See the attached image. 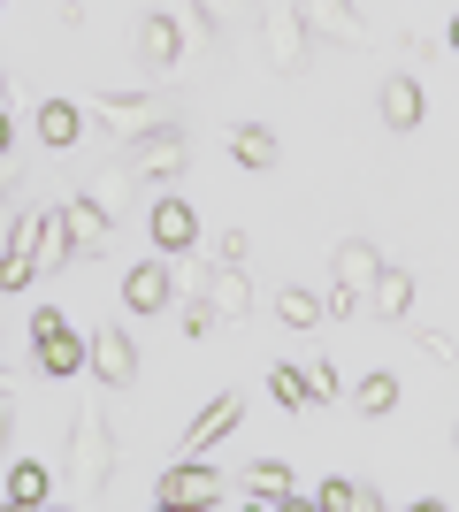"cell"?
<instances>
[{"instance_id": "1", "label": "cell", "mask_w": 459, "mask_h": 512, "mask_svg": "<svg viewBox=\"0 0 459 512\" xmlns=\"http://www.w3.org/2000/svg\"><path fill=\"white\" fill-rule=\"evenodd\" d=\"M115 467H123V451H115V428L100 406H77V421H69V490L100 497L115 482Z\"/></svg>"}, {"instance_id": "2", "label": "cell", "mask_w": 459, "mask_h": 512, "mask_svg": "<svg viewBox=\"0 0 459 512\" xmlns=\"http://www.w3.org/2000/svg\"><path fill=\"white\" fill-rule=\"evenodd\" d=\"M253 31H261L276 77H306V62H314V31H306L299 0H261V8H253Z\"/></svg>"}, {"instance_id": "3", "label": "cell", "mask_w": 459, "mask_h": 512, "mask_svg": "<svg viewBox=\"0 0 459 512\" xmlns=\"http://www.w3.org/2000/svg\"><path fill=\"white\" fill-rule=\"evenodd\" d=\"M169 115H176V100H161V92H100V100L85 107V123H100L115 146H131V138L161 130Z\"/></svg>"}, {"instance_id": "4", "label": "cell", "mask_w": 459, "mask_h": 512, "mask_svg": "<svg viewBox=\"0 0 459 512\" xmlns=\"http://www.w3.org/2000/svg\"><path fill=\"white\" fill-rule=\"evenodd\" d=\"M123 169H131L138 184H176V176L192 169V130L161 123V130H146V138H131V146H123Z\"/></svg>"}, {"instance_id": "5", "label": "cell", "mask_w": 459, "mask_h": 512, "mask_svg": "<svg viewBox=\"0 0 459 512\" xmlns=\"http://www.w3.org/2000/svg\"><path fill=\"white\" fill-rule=\"evenodd\" d=\"M31 352H39V367L54 375V383L85 375V337L62 321V306H39V314H31Z\"/></svg>"}, {"instance_id": "6", "label": "cell", "mask_w": 459, "mask_h": 512, "mask_svg": "<svg viewBox=\"0 0 459 512\" xmlns=\"http://www.w3.org/2000/svg\"><path fill=\"white\" fill-rule=\"evenodd\" d=\"M39 230H46V207H23L8 245H0V299H16V291L39 283Z\"/></svg>"}, {"instance_id": "7", "label": "cell", "mask_w": 459, "mask_h": 512, "mask_svg": "<svg viewBox=\"0 0 459 512\" xmlns=\"http://www.w3.org/2000/svg\"><path fill=\"white\" fill-rule=\"evenodd\" d=\"M222 482H230V474L199 467V451H184V459L153 482V505H169V512H176V505H230V490H222Z\"/></svg>"}, {"instance_id": "8", "label": "cell", "mask_w": 459, "mask_h": 512, "mask_svg": "<svg viewBox=\"0 0 459 512\" xmlns=\"http://www.w3.org/2000/svg\"><path fill=\"white\" fill-rule=\"evenodd\" d=\"M146 237H153V253H161V260H192V245H199V214H192V199L161 192V199L146 207Z\"/></svg>"}, {"instance_id": "9", "label": "cell", "mask_w": 459, "mask_h": 512, "mask_svg": "<svg viewBox=\"0 0 459 512\" xmlns=\"http://www.w3.org/2000/svg\"><path fill=\"white\" fill-rule=\"evenodd\" d=\"M85 367L100 390H131L138 383V344L123 337V329H92L85 337Z\"/></svg>"}, {"instance_id": "10", "label": "cell", "mask_w": 459, "mask_h": 512, "mask_svg": "<svg viewBox=\"0 0 459 512\" xmlns=\"http://www.w3.org/2000/svg\"><path fill=\"white\" fill-rule=\"evenodd\" d=\"M245 497L268 505V512H306L314 505V490H299V474H291L284 459H253V467H245Z\"/></svg>"}, {"instance_id": "11", "label": "cell", "mask_w": 459, "mask_h": 512, "mask_svg": "<svg viewBox=\"0 0 459 512\" xmlns=\"http://www.w3.org/2000/svg\"><path fill=\"white\" fill-rule=\"evenodd\" d=\"M138 62L161 69V77H176V69L192 62V46H184V23H176L169 8H153V16L138 23Z\"/></svg>"}, {"instance_id": "12", "label": "cell", "mask_w": 459, "mask_h": 512, "mask_svg": "<svg viewBox=\"0 0 459 512\" xmlns=\"http://www.w3.org/2000/svg\"><path fill=\"white\" fill-rule=\"evenodd\" d=\"M123 306H131V314H169L176 306V260H138L131 276H123Z\"/></svg>"}, {"instance_id": "13", "label": "cell", "mask_w": 459, "mask_h": 512, "mask_svg": "<svg viewBox=\"0 0 459 512\" xmlns=\"http://www.w3.org/2000/svg\"><path fill=\"white\" fill-rule=\"evenodd\" d=\"M299 16H306V31L329 39V46H368V16H360L352 0H299Z\"/></svg>"}, {"instance_id": "14", "label": "cell", "mask_w": 459, "mask_h": 512, "mask_svg": "<svg viewBox=\"0 0 459 512\" xmlns=\"http://www.w3.org/2000/svg\"><path fill=\"white\" fill-rule=\"evenodd\" d=\"M421 77L414 69H398V77H383V92H375V115H383V130H398V138H406V130H421Z\"/></svg>"}, {"instance_id": "15", "label": "cell", "mask_w": 459, "mask_h": 512, "mask_svg": "<svg viewBox=\"0 0 459 512\" xmlns=\"http://www.w3.org/2000/svg\"><path fill=\"white\" fill-rule=\"evenodd\" d=\"M85 199H92L100 214H108L115 230H123V214H131V199H138V176L123 169V161H100V169L85 176Z\"/></svg>"}, {"instance_id": "16", "label": "cell", "mask_w": 459, "mask_h": 512, "mask_svg": "<svg viewBox=\"0 0 459 512\" xmlns=\"http://www.w3.org/2000/svg\"><path fill=\"white\" fill-rule=\"evenodd\" d=\"M375 276H383V253H375L368 237H345V245H337V283H329V291H352V299H368Z\"/></svg>"}, {"instance_id": "17", "label": "cell", "mask_w": 459, "mask_h": 512, "mask_svg": "<svg viewBox=\"0 0 459 512\" xmlns=\"http://www.w3.org/2000/svg\"><path fill=\"white\" fill-rule=\"evenodd\" d=\"M62 222H69V237H77V260H92V253H108V245H115V222H108L100 207H92L85 192H77V199H62Z\"/></svg>"}, {"instance_id": "18", "label": "cell", "mask_w": 459, "mask_h": 512, "mask_svg": "<svg viewBox=\"0 0 459 512\" xmlns=\"http://www.w3.org/2000/svg\"><path fill=\"white\" fill-rule=\"evenodd\" d=\"M199 299H207V314H215V321H245V314H253V283H245V268H215Z\"/></svg>"}, {"instance_id": "19", "label": "cell", "mask_w": 459, "mask_h": 512, "mask_svg": "<svg viewBox=\"0 0 459 512\" xmlns=\"http://www.w3.org/2000/svg\"><path fill=\"white\" fill-rule=\"evenodd\" d=\"M238 421H245V398H238V390H222L215 406H207L192 428H184V451H207V444H222V436H230Z\"/></svg>"}, {"instance_id": "20", "label": "cell", "mask_w": 459, "mask_h": 512, "mask_svg": "<svg viewBox=\"0 0 459 512\" xmlns=\"http://www.w3.org/2000/svg\"><path fill=\"white\" fill-rule=\"evenodd\" d=\"M368 314L375 321H406V314H414V276H406V268H383L375 291H368Z\"/></svg>"}, {"instance_id": "21", "label": "cell", "mask_w": 459, "mask_h": 512, "mask_svg": "<svg viewBox=\"0 0 459 512\" xmlns=\"http://www.w3.org/2000/svg\"><path fill=\"white\" fill-rule=\"evenodd\" d=\"M314 505H322V512H383V490H375V482L337 474V482H322V490H314Z\"/></svg>"}, {"instance_id": "22", "label": "cell", "mask_w": 459, "mask_h": 512, "mask_svg": "<svg viewBox=\"0 0 459 512\" xmlns=\"http://www.w3.org/2000/svg\"><path fill=\"white\" fill-rule=\"evenodd\" d=\"M230 161H238V169H276V130L268 123H238L230 130Z\"/></svg>"}, {"instance_id": "23", "label": "cell", "mask_w": 459, "mask_h": 512, "mask_svg": "<svg viewBox=\"0 0 459 512\" xmlns=\"http://www.w3.org/2000/svg\"><path fill=\"white\" fill-rule=\"evenodd\" d=\"M77 130H85V107L77 100H46L39 107V146L62 153V146H77Z\"/></svg>"}, {"instance_id": "24", "label": "cell", "mask_w": 459, "mask_h": 512, "mask_svg": "<svg viewBox=\"0 0 459 512\" xmlns=\"http://www.w3.org/2000/svg\"><path fill=\"white\" fill-rule=\"evenodd\" d=\"M69 260H77V237H69L62 207H46V230H39V276H62Z\"/></svg>"}, {"instance_id": "25", "label": "cell", "mask_w": 459, "mask_h": 512, "mask_svg": "<svg viewBox=\"0 0 459 512\" xmlns=\"http://www.w3.org/2000/svg\"><path fill=\"white\" fill-rule=\"evenodd\" d=\"M192 8H199V23H207L215 39H238L245 23H253V8H261V0H192Z\"/></svg>"}, {"instance_id": "26", "label": "cell", "mask_w": 459, "mask_h": 512, "mask_svg": "<svg viewBox=\"0 0 459 512\" xmlns=\"http://www.w3.org/2000/svg\"><path fill=\"white\" fill-rule=\"evenodd\" d=\"M46 497H54V474L39 459H16L8 467V505H46Z\"/></svg>"}, {"instance_id": "27", "label": "cell", "mask_w": 459, "mask_h": 512, "mask_svg": "<svg viewBox=\"0 0 459 512\" xmlns=\"http://www.w3.org/2000/svg\"><path fill=\"white\" fill-rule=\"evenodd\" d=\"M276 321H284V329H314V321H322V299H314V291H306V283H284V291H276Z\"/></svg>"}, {"instance_id": "28", "label": "cell", "mask_w": 459, "mask_h": 512, "mask_svg": "<svg viewBox=\"0 0 459 512\" xmlns=\"http://www.w3.org/2000/svg\"><path fill=\"white\" fill-rule=\"evenodd\" d=\"M352 406H360V413H391L398 406V375H391V367H368V375L352 383Z\"/></svg>"}, {"instance_id": "29", "label": "cell", "mask_w": 459, "mask_h": 512, "mask_svg": "<svg viewBox=\"0 0 459 512\" xmlns=\"http://www.w3.org/2000/svg\"><path fill=\"white\" fill-rule=\"evenodd\" d=\"M268 390H276V406H284V413H306V406H314V398H306L299 360H284V367H276V375H268Z\"/></svg>"}, {"instance_id": "30", "label": "cell", "mask_w": 459, "mask_h": 512, "mask_svg": "<svg viewBox=\"0 0 459 512\" xmlns=\"http://www.w3.org/2000/svg\"><path fill=\"white\" fill-rule=\"evenodd\" d=\"M414 344H421V360H429V367H452L459 360V337H452V329H414Z\"/></svg>"}, {"instance_id": "31", "label": "cell", "mask_w": 459, "mask_h": 512, "mask_svg": "<svg viewBox=\"0 0 459 512\" xmlns=\"http://www.w3.org/2000/svg\"><path fill=\"white\" fill-rule=\"evenodd\" d=\"M299 375H306V398H314V406L337 398V367H329V360H299Z\"/></svg>"}, {"instance_id": "32", "label": "cell", "mask_w": 459, "mask_h": 512, "mask_svg": "<svg viewBox=\"0 0 459 512\" xmlns=\"http://www.w3.org/2000/svg\"><path fill=\"white\" fill-rule=\"evenodd\" d=\"M245 260H253L245 230H222V237H215V268H245Z\"/></svg>"}, {"instance_id": "33", "label": "cell", "mask_w": 459, "mask_h": 512, "mask_svg": "<svg viewBox=\"0 0 459 512\" xmlns=\"http://www.w3.org/2000/svg\"><path fill=\"white\" fill-rule=\"evenodd\" d=\"M215 329V314H207V299H184V337H207Z\"/></svg>"}, {"instance_id": "34", "label": "cell", "mask_w": 459, "mask_h": 512, "mask_svg": "<svg viewBox=\"0 0 459 512\" xmlns=\"http://www.w3.org/2000/svg\"><path fill=\"white\" fill-rule=\"evenodd\" d=\"M8 436H16V398H0V459H8Z\"/></svg>"}, {"instance_id": "35", "label": "cell", "mask_w": 459, "mask_h": 512, "mask_svg": "<svg viewBox=\"0 0 459 512\" xmlns=\"http://www.w3.org/2000/svg\"><path fill=\"white\" fill-rule=\"evenodd\" d=\"M16 214H23V207H16V192H0V245H8V230H16Z\"/></svg>"}, {"instance_id": "36", "label": "cell", "mask_w": 459, "mask_h": 512, "mask_svg": "<svg viewBox=\"0 0 459 512\" xmlns=\"http://www.w3.org/2000/svg\"><path fill=\"white\" fill-rule=\"evenodd\" d=\"M8 146H16V123H8V107H0V161H8Z\"/></svg>"}, {"instance_id": "37", "label": "cell", "mask_w": 459, "mask_h": 512, "mask_svg": "<svg viewBox=\"0 0 459 512\" xmlns=\"http://www.w3.org/2000/svg\"><path fill=\"white\" fill-rule=\"evenodd\" d=\"M0 192H16V169H8V161H0Z\"/></svg>"}, {"instance_id": "38", "label": "cell", "mask_w": 459, "mask_h": 512, "mask_svg": "<svg viewBox=\"0 0 459 512\" xmlns=\"http://www.w3.org/2000/svg\"><path fill=\"white\" fill-rule=\"evenodd\" d=\"M0 398H16V375H8V367H0Z\"/></svg>"}, {"instance_id": "39", "label": "cell", "mask_w": 459, "mask_h": 512, "mask_svg": "<svg viewBox=\"0 0 459 512\" xmlns=\"http://www.w3.org/2000/svg\"><path fill=\"white\" fill-rule=\"evenodd\" d=\"M161 8H169V16H184V8H192V0H161Z\"/></svg>"}, {"instance_id": "40", "label": "cell", "mask_w": 459, "mask_h": 512, "mask_svg": "<svg viewBox=\"0 0 459 512\" xmlns=\"http://www.w3.org/2000/svg\"><path fill=\"white\" fill-rule=\"evenodd\" d=\"M0 107H8V69H0Z\"/></svg>"}, {"instance_id": "41", "label": "cell", "mask_w": 459, "mask_h": 512, "mask_svg": "<svg viewBox=\"0 0 459 512\" xmlns=\"http://www.w3.org/2000/svg\"><path fill=\"white\" fill-rule=\"evenodd\" d=\"M444 39H452V46H459V16H452V31H444Z\"/></svg>"}, {"instance_id": "42", "label": "cell", "mask_w": 459, "mask_h": 512, "mask_svg": "<svg viewBox=\"0 0 459 512\" xmlns=\"http://www.w3.org/2000/svg\"><path fill=\"white\" fill-rule=\"evenodd\" d=\"M452 451H459V428H452Z\"/></svg>"}]
</instances>
